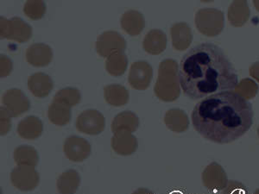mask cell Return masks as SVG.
<instances>
[{
	"instance_id": "obj_22",
	"label": "cell",
	"mask_w": 259,
	"mask_h": 194,
	"mask_svg": "<svg viewBox=\"0 0 259 194\" xmlns=\"http://www.w3.org/2000/svg\"><path fill=\"white\" fill-rule=\"evenodd\" d=\"M80 184V174L74 169H69L60 175L56 186L60 194H74Z\"/></svg>"
},
{
	"instance_id": "obj_38",
	"label": "cell",
	"mask_w": 259,
	"mask_h": 194,
	"mask_svg": "<svg viewBox=\"0 0 259 194\" xmlns=\"http://www.w3.org/2000/svg\"><path fill=\"white\" fill-rule=\"evenodd\" d=\"M253 194H259V188L257 189V190H256V191H255Z\"/></svg>"
},
{
	"instance_id": "obj_26",
	"label": "cell",
	"mask_w": 259,
	"mask_h": 194,
	"mask_svg": "<svg viewBox=\"0 0 259 194\" xmlns=\"http://www.w3.org/2000/svg\"><path fill=\"white\" fill-rule=\"evenodd\" d=\"M13 158L18 166H30L35 168L39 162L37 151L28 145H22L17 148L14 150Z\"/></svg>"
},
{
	"instance_id": "obj_20",
	"label": "cell",
	"mask_w": 259,
	"mask_h": 194,
	"mask_svg": "<svg viewBox=\"0 0 259 194\" xmlns=\"http://www.w3.org/2000/svg\"><path fill=\"white\" fill-rule=\"evenodd\" d=\"M163 121L166 127L173 132L183 133L189 129V117L183 110H168L165 113Z\"/></svg>"
},
{
	"instance_id": "obj_6",
	"label": "cell",
	"mask_w": 259,
	"mask_h": 194,
	"mask_svg": "<svg viewBox=\"0 0 259 194\" xmlns=\"http://www.w3.org/2000/svg\"><path fill=\"white\" fill-rule=\"evenodd\" d=\"M125 48V39L119 33L113 30L102 33L96 41V51L99 56L103 58H108L115 53H124Z\"/></svg>"
},
{
	"instance_id": "obj_4",
	"label": "cell",
	"mask_w": 259,
	"mask_h": 194,
	"mask_svg": "<svg viewBox=\"0 0 259 194\" xmlns=\"http://www.w3.org/2000/svg\"><path fill=\"white\" fill-rule=\"evenodd\" d=\"M194 21L197 30L208 37L220 35L224 29V13L220 10L200 9L196 13Z\"/></svg>"
},
{
	"instance_id": "obj_5",
	"label": "cell",
	"mask_w": 259,
	"mask_h": 194,
	"mask_svg": "<svg viewBox=\"0 0 259 194\" xmlns=\"http://www.w3.org/2000/svg\"><path fill=\"white\" fill-rule=\"evenodd\" d=\"M32 36V28L20 18H0V37L22 43Z\"/></svg>"
},
{
	"instance_id": "obj_30",
	"label": "cell",
	"mask_w": 259,
	"mask_h": 194,
	"mask_svg": "<svg viewBox=\"0 0 259 194\" xmlns=\"http://www.w3.org/2000/svg\"><path fill=\"white\" fill-rule=\"evenodd\" d=\"M24 14L33 20L42 18L46 12V6L42 1H27L24 6Z\"/></svg>"
},
{
	"instance_id": "obj_29",
	"label": "cell",
	"mask_w": 259,
	"mask_h": 194,
	"mask_svg": "<svg viewBox=\"0 0 259 194\" xmlns=\"http://www.w3.org/2000/svg\"><path fill=\"white\" fill-rule=\"evenodd\" d=\"M234 90L235 92L242 98H244V100H251L256 97V95L257 94L258 86L254 80L250 79H244L237 85Z\"/></svg>"
},
{
	"instance_id": "obj_35",
	"label": "cell",
	"mask_w": 259,
	"mask_h": 194,
	"mask_svg": "<svg viewBox=\"0 0 259 194\" xmlns=\"http://www.w3.org/2000/svg\"><path fill=\"white\" fill-rule=\"evenodd\" d=\"M133 194H155L153 191H150L149 189L146 188H139L136 190Z\"/></svg>"
},
{
	"instance_id": "obj_1",
	"label": "cell",
	"mask_w": 259,
	"mask_h": 194,
	"mask_svg": "<svg viewBox=\"0 0 259 194\" xmlns=\"http://www.w3.org/2000/svg\"><path fill=\"white\" fill-rule=\"evenodd\" d=\"M180 85L192 100L232 91L239 84L238 74L223 50L212 43L192 47L181 60Z\"/></svg>"
},
{
	"instance_id": "obj_17",
	"label": "cell",
	"mask_w": 259,
	"mask_h": 194,
	"mask_svg": "<svg viewBox=\"0 0 259 194\" xmlns=\"http://www.w3.org/2000/svg\"><path fill=\"white\" fill-rule=\"evenodd\" d=\"M121 27L128 35H139L145 26V20L141 12L130 10L124 12L120 21Z\"/></svg>"
},
{
	"instance_id": "obj_12",
	"label": "cell",
	"mask_w": 259,
	"mask_h": 194,
	"mask_svg": "<svg viewBox=\"0 0 259 194\" xmlns=\"http://www.w3.org/2000/svg\"><path fill=\"white\" fill-rule=\"evenodd\" d=\"M202 182L209 191H222L228 184L227 174L221 165L212 162L202 173Z\"/></svg>"
},
{
	"instance_id": "obj_8",
	"label": "cell",
	"mask_w": 259,
	"mask_h": 194,
	"mask_svg": "<svg viewBox=\"0 0 259 194\" xmlns=\"http://www.w3.org/2000/svg\"><path fill=\"white\" fill-rule=\"evenodd\" d=\"M106 120L102 113L96 110H87L81 112L76 119L78 131L87 135H96L103 132Z\"/></svg>"
},
{
	"instance_id": "obj_13",
	"label": "cell",
	"mask_w": 259,
	"mask_h": 194,
	"mask_svg": "<svg viewBox=\"0 0 259 194\" xmlns=\"http://www.w3.org/2000/svg\"><path fill=\"white\" fill-rule=\"evenodd\" d=\"M112 149L119 156H131L138 150V140L133 133L121 130L113 133Z\"/></svg>"
},
{
	"instance_id": "obj_11",
	"label": "cell",
	"mask_w": 259,
	"mask_h": 194,
	"mask_svg": "<svg viewBox=\"0 0 259 194\" xmlns=\"http://www.w3.org/2000/svg\"><path fill=\"white\" fill-rule=\"evenodd\" d=\"M66 157L71 162H81L91 154V145L85 139L71 135L66 139L63 146Z\"/></svg>"
},
{
	"instance_id": "obj_10",
	"label": "cell",
	"mask_w": 259,
	"mask_h": 194,
	"mask_svg": "<svg viewBox=\"0 0 259 194\" xmlns=\"http://www.w3.org/2000/svg\"><path fill=\"white\" fill-rule=\"evenodd\" d=\"M2 103L12 118H17L28 112L30 107V100L19 89H10L4 93Z\"/></svg>"
},
{
	"instance_id": "obj_2",
	"label": "cell",
	"mask_w": 259,
	"mask_h": 194,
	"mask_svg": "<svg viewBox=\"0 0 259 194\" xmlns=\"http://www.w3.org/2000/svg\"><path fill=\"white\" fill-rule=\"evenodd\" d=\"M253 109L234 91L215 93L194 106L192 124L202 137L219 144L238 140L253 124Z\"/></svg>"
},
{
	"instance_id": "obj_9",
	"label": "cell",
	"mask_w": 259,
	"mask_h": 194,
	"mask_svg": "<svg viewBox=\"0 0 259 194\" xmlns=\"http://www.w3.org/2000/svg\"><path fill=\"white\" fill-rule=\"evenodd\" d=\"M153 77V69L148 62L139 61L133 63L130 68L128 81L133 88L144 91L150 86Z\"/></svg>"
},
{
	"instance_id": "obj_37",
	"label": "cell",
	"mask_w": 259,
	"mask_h": 194,
	"mask_svg": "<svg viewBox=\"0 0 259 194\" xmlns=\"http://www.w3.org/2000/svg\"><path fill=\"white\" fill-rule=\"evenodd\" d=\"M170 194H182L181 192H179V191H174V192H172V193Z\"/></svg>"
},
{
	"instance_id": "obj_28",
	"label": "cell",
	"mask_w": 259,
	"mask_h": 194,
	"mask_svg": "<svg viewBox=\"0 0 259 194\" xmlns=\"http://www.w3.org/2000/svg\"><path fill=\"white\" fill-rule=\"evenodd\" d=\"M81 95L79 90L74 87H66L56 92L54 96V102L63 104L72 108L80 103Z\"/></svg>"
},
{
	"instance_id": "obj_3",
	"label": "cell",
	"mask_w": 259,
	"mask_h": 194,
	"mask_svg": "<svg viewBox=\"0 0 259 194\" xmlns=\"http://www.w3.org/2000/svg\"><path fill=\"white\" fill-rule=\"evenodd\" d=\"M179 66L173 59L162 61L158 68V77L154 86L156 97L164 102H173L179 98L181 93Z\"/></svg>"
},
{
	"instance_id": "obj_15",
	"label": "cell",
	"mask_w": 259,
	"mask_h": 194,
	"mask_svg": "<svg viewBox=\"0 0 259 194\" xmlns=\"http://www.w3.org/2000/svg\"><path fill=\"white\" fill-rule=\"evenodd\" d=\"M172 45L175 50L183 51L188 50L192 43L193 35L191 28L188 24L181 22L177 23L170 29Z\"/></svg>"
},
{
	"instance_id": "obj_33",
	"label": "cell",
	"mask_w": 259,
	"mask_h": 194,
	"mask_svg": "<svg viewBox=\"0 0 259 194\" xmlns=\"http://www.w3.org/2000/svg\"><path fill=\"white\" fill-rule=\"evenodd\" d=\"M12 64L6 56H1V77L7 76L12 72Z\"/></svg>"
},
{
	"instance_id": "obj_32",
	"label": "cell",
	"mask_w": 259,
	"mask_h": 194,
	"mask_svg": "<svg viewBox=\"0 0 259 194\" xmlns=\"http://www.w3.org/2000/svg\"><path fill=\"white\" fill-rule=\"evenodd\" d=\"M1 112V135H6L8 133L11 128H12V116L9 114V112L6 111L5 107H1L0 109Z\"/></svg>"
},
{
	"instance_id": "obj_18",
	"label": "cell",
	"mask_w": 259,
	"mask_h": 194,
	"mask_svg": "<svg viewBox=\"0 0 259 194\" xmlns=\"http://www.w3.org/2000/svg\"><path fill=\"white\" fill-rule=\"evenodd\" d=\"M167 46V36L162 30H151L143 41V47L148 54L157 56L164 51Z\"/></svg>"
},
{
	"instance_id": "obj_25",
	"label": "cell",
	"mask_w": 259,
	"mask_h": 194,
	"mask_svg": "<svg viewBox=\"0 0 259 194\" xmlns=\"http://www.w3.org/2000/svg\"><path fill=\"white\" fill-rule=\"evenodd\" d=\"M48 118L50 123L55 125L64 126L70 122L71 108L63 104L52 101L48 110Z\"/></svg>"
},
{
	"instance_id": "obj_7",
	"label": "cell",
	"mask_w": 259,
	"mask_h": 194,
	"mask_svg": "<svg viewBox=\"0 0 259 194\" xmlns=\"http://www.w3.org/2000/svg\"><path fill=\"white\" fill-rule=\"evenodd\" d=\"M39 181L38 172L30 166H18L11 174L12 185L22 191H33L37 187Z\"/></svg>"
},
{
	"instance_id": "obj_19",
	"label": "cell",
	"mask_w": 259,
	"mask_h": 194,
	"mask_svg": "<svg viewBox=\"0 0 259 194\" xmlns=\"http://www.w3.org/2000/svg\"><path fill=\"white\" fill-rule=\"evenodd\" d=\"M44 130L41 121L35 116H29L19 122L18 125V134L25 140H35L38 138Z\"/></svg>"
},
{
	"instance_id": "obj_21",
	"label": "cell",
	"mask_w": 259,
	"mask_h": 194,
	"mask_svg": "<svg viewBox=\"0 0 259 194\" xmlns=\"http://www.w3.org/2000/svg\"><path fill=\"white\" fill-rule=\"evenodd\" d=\"M104 98L110 106L120 107L128 103L129 91L124 85L112 84L104 87Z\"/></svg>"
},
{
	"instance_id": "obj_31",
	"label": "cell",
	"mask_w": 259,
	"mask_h": 194,
	"mask_svg": "<svg viewBox=\"0 0 259 194\" xmlns=\"http://www.w3.org/2000/svg\"><path fill=\"white\" fill-rule=\"evenodd\" d=\"M221 194H249V191L242 183L232 180L228 182L226 188L222 190Z\"/></svg>"
},
{
	"instance_id": "obj_23",
	"label": "cell",
	"mask_w": 259,
	"mask_h": 194,
	"mask_svg": "<svg viewBox=\"0 0 259 194\" xmlns=\"http://www.w3.org/2000/svg\"><path fill=\"white\" fill-rule=\"evenodd\" d=\"M139 125V119L138 116L133 112H120L112 120V132H118L121 130H126L129 132H135Z\"/></svg>"
},
{
	"instance_id": "obj_39",
	"label": "cell",
	"mask_w": 259,
	"mask_h": 194,
	"mask_svg": "<svg viewBox=\"0 0 259 194\" xmlns=\"http://www.w3.org/2000/svg\"><path fill=\"white\" fill-rule=\"evenodd\" d=\"M257 135H258V138H259V126H258V128H257Z\"/></svg>"
},
{
	"instance_id": "obj_27",
	"label": "cell",
	"mask_w": 259,
	"mask_h": 194,
	"mask_svg": "<svg viewBox=\"0 0 259 194\" xmlns=\"http://www.w3.org/2000/svg\"><path fill=\"white\" fill-rule=\"evenodd\" d=\"M128 66V58L124 53H115L109 56L106 62L107 73L114 77H119L125 73Z\"/></svg>"
},
{
	"instance_id": "obj_24",
	"label": "cell",
	"mask_w": 259,
	"mask_h": 194,
	"mask_svg": "<svg viewBox=\"0 0 259 194\" xmlns=\"http://www.w3.org/2000/svg\"><path fill=\"white\" fill-rule=\"evenodd\" d=\"M250 17V10L246 1H234L228 10V20L235 27H241L246 24Z\"/></svg>"
},
{
	"instance_id": "obj_14",
	"label": "cell",
	"mask_w": 259,
	"mask_h": 194,
	"mask_svg": "<svg viewBox=\"0 0 259 194\" xmlns=\"http://www.w3.org/2000/svg\"><path fill=\"white\" fill-rule=\"evenodd\" d=\"M25 58L29 64L34 67H46L53 60V51L49 45L34 43L26 50Z\"/></svg>"
},
{
	"instance_id": "obj_34",
	"label": "cell",
	"mask_w": 259,
	"mask_h": 194,
	"mask_svg": "<svg viewBox=\"0 0 259 194\" xmlns=\"http://www.w3.org/2000/svg\"><path fill=\"white\" fill-rule=\"evenodd\" d=\"M250 75L259 83V62L250 66Z\"/></svg>"
},
{
	"instance_id": "obj_16",
	"label": "cell",
	"mask_w": 259,
	"mask_h": 194,
	"mask_svg": "<svg viewBox=\"0 0 259 194\" xmlns=\"http://www.w3.org/2000/svg\"><path fill=\"white\" fill-rule=\"evenodd\" d=\"M53 87V80L45 73H35L28 79V88L35 97L39 99L47 97Z\"/></svg>"
},
{
	"instance_id": "obj_36",
	"label": "cell",
	"mask_w": 259,
	"mask_h": 194,
	"mask_svg": "<svg viewBox=\"0 0 259 194\" xmlns=\"http://www.w3.org/2000/svg\"><path fill=\"white\" fill-rule=\"evenodd\" d=\"M254 6L256 7V11L259 12V1H254Z\"/></svg>"
}]
</instances>
